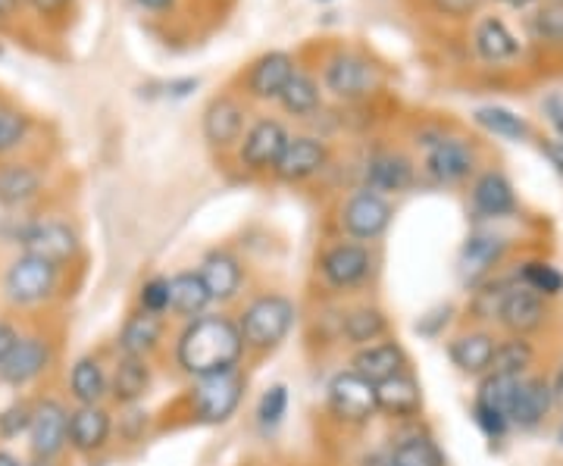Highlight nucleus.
<instances>
[{
    "mask_svg": "<svg viewBox=\"0 0 563 466\" xmlns=\"http://www.w3.org/2000/svg\"><path fill=\"white\" fill-rule=\"evenodd\" d=\"M244 339L239 320L225 313H203L198 320H188L176 342V364L191 379L220 376L239 369L244 357Z\"/></svg>",
    "mask_w": 563,
    "mask_h": 466,
    "instance_id": "obj_1",
    "label": "nucleus"
},
{
    "mask_svg": "<svg viewBox=\"0 0 563 466\" xmlns=\"http://www.w3.org/2000/svg\"><path fill=\"white\" fill-rule=\"evenodd\" d=\"M298 310L285 298V295H261L251 304L244 307L239 317V329H242L244 347L266 354L273 347L285 342V335L291 332Z\"/></svg>",
    "mask_w": 563,
    "mask_h": 466,
    "instance_id": "obj_2",
    "label": "nucleus"
},
{
    "mask_svg": "<svg viewBox=\"0 0 563 466\" xmlns=\"http://www.w3.org/2000/svg\"><path fill=\"white\" fill-rule=\"evenodd\" d=\"M244 376L242 369L220 373V376H203L195 379V386L188 388V407L191 417L203 426H220L235 417V410L244 398Z\"/></svg>",
    "mask_w": 563,
    "mask_h": 466,
    "instance_id": "obj_3",
    "label": "nucleus"
},
{
    "mask_svg": "<svg viewBox=\"0 0 563 466\" xmlns=\"http://www.w3.org/2000/svg\"><path fill=\"white\" fill-rule=\"evenodd\" d=\"M322 85L342 101H363L383 88V69L357 51H339L325 60Z\"/></svg>",
    "mask_w": 563,
    "mask_h": 466,
    "instance_id": "obj_4",
    "label": "nucleus"
},
{
    "mask_svg": "<svg viewBox=\"0 0 563 466\" xmlns=\"http://www.w3.org/2000/svg\"><path fill=\"white\" fill-rule=\"evenodd\" d=\"M57 276H60L57 264L35 257V254H22L10 264L7 276H3V295L20 307L41 304L54 295Z\"/></svg>",
    "mask_w": 563,
    "mask_h": 466,
    "instance_id": "obj_5",
    "label": "nucleus"
},
{
    "mask_svg": "<svg viewBox=\"0 0 563 466\" xmlns=\"http://www.w3.org/2000/svg\"><path fill=\"white\" fill-rule=\"evenodd\" d=\"M329 410L344 420V423H369L379 413V401H376V386L369 379H363L361 373L344 369L335 373L329 382Z\"/></svg>",
    "mask_w": 563,
    "mask_h": 466,
    "instance_id": "obj_6",
    "label": "nucleus"
},
{
    "mask_svg": "<svg viewBox=\"0 0 563 466\" xmlns=\"http://www.w3.org/2000/svg\"><path fill=\"white\" fill-rule=\"evenodd\" d=\"M426 173L442 185L466 182L476 173L479 154L476 147L457 138V135H435L432 142H426Z\"/></svg>",
    "mask_w": 563,
    "mask_h": 466,
    "instance_id": "obj_7",
    "label": "nucleus"
},
{
    "mask_svg": "<svg viewBox=\"0 0 563 466\" xmlns=\"http://www.w3.org/2000/svg\"><path fill=\"white\" fill-rule=\"evenodd\" d=\"M69 445V410L54 401V398H41L35 404L32 429H29V447L35 461L54 464Z\"/></svg>",
    "mask_w": 563,
    "mask_h": 466,
    "instance_id": "obj_8",
    "label": "nucleus"
},
{
    "mask_svg": "<svg viewBox=\"0 0 563 466\" xmlns=\"http://www.w3.org/2000/svg\"><path fill=\"white\" fill-rule=\"evenodd\" d=\"M391 225V203L379 191H354L342 207V229L357 242H376Z\"/></svg>",
    "mask_w": 563,
    "mask_h": 466,
    "instance_id": "obj_9",
    "label": "nucleus"
},
{
    "mask_svg": "<svg viewBox=\"0 0 563 466\" xmlns=\"http://www.w3.org/2000/svg\"><path fill=\"white\" fill-rule=\"evenodd\" d=\"M369 269H373V257L361 242L332 244L320 260L322 279H325V285H332L335 291H351V288L363 285Z\"/></svg>",
    "mask_w": 563,
    "mask_h": 466,
    "instance_id": "obj_10",
    "label": "nucleus"
},
{
    "mask_svg": "<svg viewBox=\"0 0 563 466\" xmlns=\"http://www.w3.org/2000/svg\"><path fill=\"white\" fill-rule=\"evenodd\" d=\"M20 244L25 247V254H35V257H44L51 264L63 266L66 260L76 257L79 235L66 223L38 220V223H29L25 229H20Z\"/></svg>",
    "mask_w": 563,
    "mask_h": 466,
    "instance_id": "obj_11",
    "label": "nucleus"
},
{
    "mask_svg": "<svg viewBox=\"0 0 563 466\" xmlns=\"http://www.w3.org/2000/svg\"><path fill=\"white\" fill-rule=\"evenodd\" d=\"M288 138L291 135H288V129L279 120H269V116L257 120L242 138V151H239L242 166L254 169V173L276 169V163L285 154V147H288Z\"/></svg>",
    "mask_w": 563,
    "mask_h": 466,
    "instance_id": "obj_12",
    "label": "nucleus"
},
{
    "mask_svg": "<svg viewBox=\"0 0 563 466\" xmlns=\"http://www.w3.org/2000/svg\"><path fill=\"white\" fill-rule=\"evenodd\" d=\"M548 320V301L539 291L526 288L523 282L510 285L504 295L501 310H498V323L510 332V335H529L539 332Z\"/></svg>",
    "mask_w": 563,
    "mask_h": 466,
    "instance_id": "obj_13",
    "label": "nucleus"
},
{
    "mask_svg": "<svg viewBox=\"0 0 563 466\" xmlns=\"http://www.w3.org/2000/svg\"><path fill=\"white\" fill-rule=\"evenodd\" d=\"M113 435V417L103 404H79L76 410H69V447L91 457L103 447L110 445Z\"/></svg>",
    "mask_w": 563,
    "mask_h": 466,
    "instance_id": "obj_14",
    "label": "nucleus"
},
{
    "mask_svg": "<svg viewBox=\"0 0 563 466\" xmlns=\"http://www.w3.org/2000/svg\"><path fill=\"white\" fill-rule=\"evenodd\" d=\"M325 163H329V147L320 138L295 135V138H288V147H285V154L279 157L273 173L279 176L282 182H307V179H313L317 173L325 169Z\"/></svg>",
    "mask_w": 563,
    "mask_h": 466,
    "instance_id": "obj_15",
    "label": "nucleus"
},
{
    "mask_svg": "<svg viewBox=\"0 0 563 466\" xmlns=\"http://www.w3.org/2000/svg\"><path fill=\"white\" fill-rule=\"evenodd\" d=\"M244 125H247V110H244V103L229 98V95L213 98L203 110V138L213 147H232V144L242 142L247 135Z\"/></svg>",
    "mask_w": 563,
    "mask_h": 466,
    "instance_id": "obj_16",
    "label": "nucleus"
},
{
    "mask_svg": "<svg viewBox=\"0 0 563 466\" xmlns=\"http://www.w3.org/2000/svg\"><path fill=\"white\" fill-rule=\"evenodd\" d=\"M295 73H298V66L285 51H269L247 69V79H244L247 95L257 98V101H279L285 85L291 81Z\"/></svg>",
    "mask_w": 563,
    "mask_h": 466,
    "instance_id": "obj_17",
    "label": "nucleus"
},
{
    "mask_svg": "<svg viewBox=\"0 0 563 466\" xmlns=\"http://www.w3.org/2000/svg\"><path fill=\"white\" fill-rule=\"evenodd\" d=\"M47 364H51V345H47V339H41V335H22L20 345L13 347V354H10V360L0 369V382H7V386L13 388L29 386V382H35L41 373L47 369Z\"/></svg>",
    "mask_w": 563,
    "mask_h": 466,
    "instance_id": "obj_18",
    "label": "nucleus"
},
{
    "mask_svg": "<svg viewBox=\"0 0 563 466\" xmlns=\"http://www.w3.org/2000/svg\"><path fill=\"white\" fill-rule=\"evenodd\" d=\"M554 401V386L542 379V376H523L520 388H517V398L510 407V423L517 429H536L542 426V420L551 413Z\"/></svg>",
    "mask_w": 563,
    "mask_h": 466,
    "instance_id": "obj_19",
    "label": "nucleus"
},
{
    "mask_svg": "<svg viewBox=\"0 0 563 466\" xmlns=\"http://www.w3.org/2000/svg\"><path fill=\"white\" fill-rule=\"evenodd\" d=\"M495 351H498V339L485 329L476 332H463L457 339L448 342V357L466 376H488L492 364H495Z\"/></svg>",
    "mask_w": 563,
    "mask_h": 466,
    "instance_id": "obj_20",
    "label": "nucleus"
},
{
    "mask_svg": "<svg viewBox=\"0 0 563 466\" xmlns=\"http://www.w3.org/2000/svg\"><path fill=\"white\" fill-rule=\"evenodd\" d=\"M198 273H201L203 285H207V291H210L213 301L229 304V301L239 298L244 273L242 260H239L235 254H229V251H210L201 260V269H198Z\"/></svg>",
    "mask_w": 563,
    "mask_h": 466,
    "instance_id": "obj_21",
    "label": "nucleus"
},
{
    "mask_svg": "<svg viewBox=\"0 0 563 466\" xmlns=\"http://www.w3.org/2000/svg\"><path fill=\"white\" fill-rule=\"evenodd\" d=\"M413 179H417L413 160L404 157L401 151H383L366 163V188L369 191H379V195L395 191L398 195V191H407Z\"/></svg>",
    "mask_w": 563,
    "mask_h": 466,
    "instance_id": "obj_22",
    "label": "nucleus"
},
{
    "mask_svg": "<svg viewBox=\"0 0 563 466\" xmlns=\"http://www.w3.org/2000/svg\"><path fill=\"white\" fill-rule=\"evenodd\" d=\"M351 369L361 373L373 386H379L407 369V354L398 342H376V345L357 347V354L351 357Z\"/></svg>",
    "mask_w": 563,
    "mask_h": 466,
    "instance_id": "obj_23",
    "label": "nucleus"
},
{
    "mask_svg": "<svg viewBox=\"0 0 563 466\" xmlns=\"http://www.w3.org/2000/svg\"><path fill=\"white\" fill-rule=\"evenodd\" d=\"M507 242L495 235H470L461 247V276L463 282L476 285L495 273V266L504 260Z\"/></svg>",
    "mask_w": 563,
    "mask_h": 466,
    "instance_id": "obj_24",
    "label": "nucleus"
},
{
    "mask_svg": "<svg viewBox=\"0 0 563 466\" xmlns=\"http://www.w3.org/2000/svg\"><path fill=\"white\" fill-rule=\"evenodd\" d=\"M163 332H166V323H163L161 313H147V310H139L132 313L120 332V351L125 357H151L163 342Z\"/></svg>",
    "mask_w": 563,
    "mask_h": 466,
    "instance_id": "obj_25",
    "label": "nucleus"
},
{
    "mask_svg": "<svg viewBox=\"0 0 563 466\" xmlns=\"http://www.w3.org/2000/svg\"><path fill=\"white\" fill-rule=\"evenodd\" d=\"M376 401H379V410L395 417V420H410L422 410V391L420 382L404 369L398 376L385 379L376 386Z\"/></svg>",
    "mask_w": 563,
    "mask_h": 466,
    "instance_id": "obj_26",
    "label": "nucleus"
},
{
    "mask_svg": "<svg viewBox=\"0 0 563 466\" xmlns=\"http://www.w3.org/2000/svg\"><path fill=\"white\" fill-rule=\"evenodd\" d=\"M210 304L213 298L198 269H181L169 279V313H176L181 320H198Z\"/></svg>",
    "mask_w": 563,
    "mask_h": 466,
    "instance_id": "obj_27",
    "label": "nucleus"
},
{
    "mask_svg": "<svg viewBox=\"0 0 563 466\" xmlns=\"http://www.w3.org/2000/svg\"><path fill=\"white\" fill-rule=\"evenodd\" d=\"M151 388V366L144 357L122 354L110 373V398L120 407H135Z\"/></svg>",
    "mask_w": 563,
    "mask_h": 466,
    "instance_id": "obj_28",
    "label": "nucleus"
},
{
    "mask_svg": "<svg viewBox=\"0 0 563 466\" xmlns=\"http://www.w3.org/2000/svg\"><path fill=\"white\" fill-rule=\"evenodd\" d=\"M473 207L483 213V217H507L517 210V195H514V185L507 182V176L498 169H488L483 173L476 185H473Z\"/></svg>",
    "mask_w": 563,
    "mask_h": 466,
    "instance_id": "obj_29",
    "label": "nucleus"
},
{
    "mask_svg": "<svg viewBox=\"0 0 563 466\" xmlns=\"http://www.w3.org/2000/svg\"><path fill=\"white\" fill-rule=\"evenodd\" d=\"M69 395L76 404H101L110 395V376L103 373L98 357H79L69 369Z\"/></svg>",
    "mask_w": 563,
    "mask_h": 466,
    "instance_id": "obj_30",
    "label": "nucleus"
},
{
    "mask_svg": "<svg viewBox=\"0 0 563 466\" xmlns=\"http://www.w3.org/2000/svg\"><path fill=\"white\" fill-rule=\"evenodd\" d=\"M385 332H388V317H385V310H379V307L363 304L354 307L351 313H344L342 335L347 339V345H376V342H383Z\"/></svg>",
    "mask_w": 563,
    "mask_h": 466,
    "instance_id": "obj_31",
    "label": "nucleus"
},
{
    "mask_svg": "<svg viewBox=\"0 0 563 466\" xmlns=\"http://www.w3.org/2000/svg\"><path fill=\"white\" fill-rule=\"evenodd\" d=\"M473 44H476V54L488 63L514 60L520 54V41L514 38V32L501 20H495V16H488V20L476 25Z\"/></svg>",
    "mask_w": 563,
    "mask_h": 466,
    "instance_id": "obj_32",
    "label": "nucleus"
},
{
    "mask_svg": "<svg viewBox=\"0 0 563 466\" xmlns=\"http://www.w3.org/2000/svg\"><path fill=\"white\" fill-rule=\"evenodd\" d=\"M41 191V173L25 163H7L0 166V203L3 207H22Z\"/></svg>",
    "mask_w": 563,
    "mask_h": 466,
    "instance_id": "obj_33",
    "label": "nucleus"
},
{
    "mask_svg": "<svg viewBox=\"0 0 563 466\" xmlns=\"http://www.w3.org/2000/svg\"><path fill=\"white\" fill-rule=\"evenodd\" d=\"M536 364V347L526 342V335H510L498 342L495 351V364L492 373H504V376H526V369Z\"/></svg>",
    "mask_w": 563,
    "mask_h": 466,
    "instance_id": "obj_34",
    "label": "nucleus"
},
{
    "mask_svg": "<svg viewBox=\"0 0 563 466\" xmlns=\"http://www.w3.org/2000/svg\"><path fill=\"white\" fill-rule=\"evenodd\" d=\"M279 101L288 113H295V116H310V113H317V107H320V85H317L313 76H307L303 69H298V73L291 76V81L285 85Z\"/></svg>",
    "mask_w": 563,
    "mask_h": 466,
    "instance_id": "obj_35",
    "label": "nucleus"
},
{
    "mask_svg": "<svg viewBox=\"0 0 563 466\" xmlns=\"http://www.w3.org/2000/svg\"><path fill=\"white\" fill-rule=\"evenodd\" d=\"M476 122L483 125L485 132L510 138V142L529 138V122L523 116H517L514 110H507V107H479L476 110Z\"/></svg>",
    "mask_w": 563,
    "mask_h": 466,
    "instance_id": "obj_36",
    "label": "nucleus"
},
{
    "mask_svg": "<svg viewBox=\"0 0 563 466\" xmlns=\"http://www.w3.org/2000/svg\"><path fill=\"white\" fill-rule=\"evenodd\" d=\"M520 379L523 376H504V373H488L483 379V386L476 391V401L479 404L495 407L510 417V407H514V398H517V388H520ZM514 426V423H510Z\"/></svg>",
    "mask_w": 563,
    "mask_h": 466,
    "instance_id": "obj_37",
    "label": "nucleus"
},
{
    "mask_svg": "<svg viewBox=\"0 0 563 466\" xmlns=\"http://www.w3.org/2000/svg\"><path fill=\"white\" fill-rule=\"evenodd\" d=\"M520 282L532 291H539L542 298H558L563 291V273L558 266L544 264V260H529L520 269Z\"/></svg>",
    "mask_w": 563,
    "mask_h": 466,
    "instance_id": "obj_38",
    "label": "nucleus"
},
{
    "mask_svg": "<svg viewBox=\"0 0 563 466\" xmlns=\"http://www.w3.org/2000/svg\"><path fill=\"white\" fill-rule=\"evenodd\" d=\"M391 466H444L439 447L429 439H407L395 447L391 454Z\"/></svg>",
    "mask_w": 563,
    "mask_h": 466,
    "instance_id": "obj_39",
    "label": "nucleus"
},
{
    "mask_svg": "<svg viewBox=\"0 0 563 466\" xmlns=\"http://www.w3.org/2000/svg\"><path fill=\"white\" fill-rule=\"evenodd\" d=\"M32 417H35V404L29 401H13L10 407L0 410V439L10 442V439H20L22 432L32 429Z\"/></svg>",
    "mask_w": 563,
    "mask_h": 466,
    "instance_id": "obj_40",
    "label": "nucleus"
},
{
    "mask_svg": "<svg viewBox=\"0 0 563 466\" xmlns=\"http://www.w3.org/2000/svg\"><path fill=\"white\" fill-rule=\"evenodd\" d=\"M25 135H29V116L13 107H0V154H10L13 147H20Z\"/></svg>",
    "mask_w": 563,
    "mask_h": 466,
    "instance_id": "obj_41",
    "label": "nucleus"
},
{
    "mask_svg": "<svg viewBox=\"0 0 563 466\" xmlns=\"http://www.w3.org/2000/svg\"><path fill=\"white\" fill-rule=\"evenodd\" d=\"M532 32L542 41L563 44V0H551V3H544L542 10H536Z\"/></svg>",
    "mask_w": 563,
    "mask_h": 466,
    "instance_id": "obj_42",
    "label": "nucleus"
},
{
    "mask_svg": "<svg viewBox=\"0 0 563 466\" xmlns=\"http://www.w3.org/2000/svg\"><path fill=\"white\" fill-rule=\"evenodd\" d=\"M288 413V388L273 386L263 391L261 407H257V417H261V426L273 429L279 426L282 417Z\"/></svg>",
    "mask_w": 563,
    "mask_h": 466,
    "instance_id": "obj_43",
    "label": "nucleus"
},
{
    "mask_svg": "<svg viewBox=\"0 0 563 466\" xmlns=\"http://www.w3.org/2000/svg\"><path fill=\"white\" fill-rule=\"evenodd\" d=\"M139 307L147 310V313H161L163 317L169 310V279L154 276V279H147V282L141 285Z\"/></svg>",
    "mask_w": 563,
    "mask_h": 466,
    "instance_id": "obj_44",
    "label": "nucleus"
},
{
    "mask_svg": "<svg viewBox=\"0 0 563 466\" xmlns=\"http://www.w3.org/2000/svg\"><path fill=\"white\" fill-rule=\"evenodd\" d=\"M473 417H476V426L483 429L488 439H504V432L510 429V417L507 413L488 404H479V401L473 404Z\"/></svg>",
    "mask_w": 563,
    "mask_h": 466,
    "instance_id": "obj_45",
    "label": "nucleus"
},
{
    "mask_svg": "<svg viewBox=\"0 0 563 466\" xmlns=\"http://www.w3.org/2000/svg\"><path fill=\"white\" fill-rule=\"evenodd\" d=\"M432 3L444 16H470L479 7V0H432Z\"/></svg>",
    "mask_w": 563,
    "mask_h": 466,
    "instance_id": "obj_46",
    "label": "nucleus"
},
{
    "mask_svg": "<svg viewBox=\"0 0 563 466\" xmlns=\"http://www.w3.org/2000/svg\"><path fill=\"white\" fill-rule=\"evenodd\" d=\"M20 332H16V325L10 323H0V369L3 364L10 360V354H13V347L20 345Z\"/></svg>",
    "mask_w": 563,
    "mask_h": 466,
    "instance_id": "obj_47",
    "label": "nucleus"
},
{
    "mask_svg": "<svg viewBox=\"0 0 563 466\" xmlns=\"http://www.w3.org/2000/svg\"><path fill=\"white\" fill-rule=\"evenodd\" d=\"M542 110H544V116L551 120V125L558 129V135L563 138V101L561 98H558V95H551V98L542 103Z\"/></svg>",
    "mask_w": 563,
    "mask_h": 466,
    "instance_id": "obj_48",
    "label": "nucleus"
},
{
    "mask_svg": "<svg viewBox=\"0 0 563 466\" xmlns=\"http://www.w3.org/2000/svg\"><path fill=\"white\" fill-rule=\"evenodd\" d=\"M542 151L548 154V160L554 163V169L563 176V138H548L542 144Z\"/></svg>",
    "mask_w": 563,
    "mask_h": 466,
    "instance_id": "obj_49",
    "label": "nucleus"
},
{
    "mask_svg": "<svg viewBox=\"0 0 563 466\" xmlns=\"http://www.w3.org/2000/svg\"><path fill=\"white\" fill-rule=\"evenodd\" d=\"M135 3H141L144 10H169L176 0H135Z\"/></svg>",
    "mask_w": 563,
    "mask_h": 466,
    "instance_id": "obj_50",
    "label": "nucleus"
},
{
    "mask_svg": "<svg viewBox=\"0 0 563 466\" xmlns=\"http://www.w3.org/2000/svg\"><path fill=\"white\" fill-rule=\"evenodd\" d=\"M35 7H38L41 13H51V10H57V7H63L66 0H32Z\"/></svg>",
    "mask_w": 563,
    "mask_h": 466,
    "instance_id": "obj_51",
    "label": "nucleus"
},
{
    "mask_svg": "<svg viewBox=\"0 0 563 466\" xmlns=\"http://www.w3.org/2000/svg\"><path fill=\"white\" fill-rule=\"evenodd\" d=\"M554 401L563 407V360H561V369H558V379H554Z\"/></svg>",
    "mask_w": 563,
    "mask_h": 466,
    "instance_id": "obj_52",
    "label": "nucleus"
},
{
    "mask_svg": "<svg viewBox=\"0 0 563 466\" xmlns=\"http://www.w3.org/2000/svg\"><path fill=\"white\" fill-rule=\"evenodd\" d=\"M0 466H22V464L13 457V454H10V451H0Z\"/></svg>",
    "mask_w": 563,
    "mask_h": 466,
    "instance_id": "obj_53",
    "label": "nucleus"
},
{
    "mask_svg": "<svg viewBox=\"0 0 563 466\" xmlns=\"http://www.w3.org/2000/svg\"><path fill=\"white\" fill-rule=\"evenodd\" d=\"M13 7H16V0H0V20H3V16H10V13H13Z\"/></svg>",
    "mask_w": 563,
    "mask_h": 466,
    "instance_id": "obj_54",
    "label": "nucleus"
},
{
    "mask_svg": "<svg viewBox=\"0 0 563 466\" xmlns=\"http://www.w3.org/2000/svg\"><path fill=\"white\" fill-rule=\"evenodd\" d=\"M501 3H507V7H529L532 0H501Z\"/></svg>",
    "mask_w": 563,
    "mask_h": 466,
    "instance_id": "obj_55",
    "label": "nucleus"
},
{
    "mask_svg": "<svg viewBox=\"0 0 563 466\" xmlns=\"http://www.w3.org/2000/svg\"><path fill=\"white\" fill-rule=\"evenodd\" d=\"M25 466H54V464H47V461H32V464H25Z\"/></svg>",
    "mask_w": 563,
    "mask_h": 466,
    "instance_id": "obj_56",
    "label": "nucleus"
},
{
    "mask_svg": "<svg viewBox=\"0 0 563 466\" xmlns=\"http://www.w3.org/2000/svg\"><path fill=\"white\" fill-rule=\"evenodd\" d=\"M373 466H391V464H373Z\"/></svg>",
    "mask_w": 563,
    "mask_h": 466,
    "instance_id": "obj_57",
    "label": "nucleus"
},
{
    "mask_svg": "<svg viewBox=\"0 0 563 466\" xmlns=\"http://www.w3.org/2000/svg\"><path fill=\"white\" fill-rule=\"evenodd\" d=\"M561 442H563V429H561Z\"/></svg>",
    "mask_w": 563,
    "mask_h": 466,
    "instance_id": "obj_58",
    "label": "nucleus"
},
{
    "mask_svg": "<svg viewBox=\"0 0 563 466\" xmlns=\"http://www.w3.org/2000/svg\"><path fill=\"white\" fill-rule=\"evenodd\" d=\"M322 3H329V0H322Z\"/></svg>",
    "mask_w": 563,
    "mask_h": 466,
    "instance_id": "obj_59",
    "label": "nucleus"
}]
</instances>
